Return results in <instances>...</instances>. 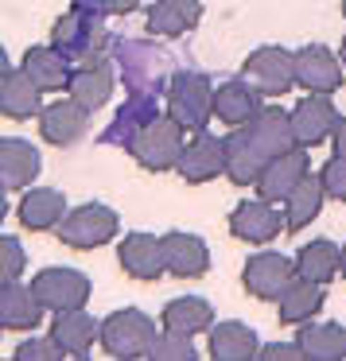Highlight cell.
Masks as SVG:
<instances>
[{
  "label": "cell",
  "instance_id": "cell-1",
  "mask_svg": "<svg viewBox=\"0 0 346 361\" xmlns=\"http://www.w3.org/2000/svg\"><path fill=\"white\" fill-rule=\"evenodd\" d=\"M164 105H167V117L179 121L187 133H203L206 121L214 117V86H210V78L198 74V71L172 74L167 94H164Z\"/></svg>",
  "mask_w": 346,
  "mask_h": 361
},
{
  "label": "cell",
  "instance_id": "cell-2",
  "mask_svg": "<svg viewBox=\"0 0 346 361\" xmlns=\"http://www.w3.org/2000/svg\"><path fill=\"white\" fill-rule=\"evenodd\" d=\"M160 330L156 322L148 319L144 311L136 307H125V311H113L109 319L102 322V350L117 361H136V357H148L152 345H156Z\"/></svg>",
  "mask_w": 346,
  "mask_h": 361
},
{
  "label": "cell",
  "instance_id": "cell-3",
  "mask_svg": "<svg viewBox=\"0 0 346 361\" xmlns=\"http://www.w3.org/2000/svg\"><path fill=\"white\" fill-rule=\"evenodd\" d=\"M183 133H187V128H183L179 121L156 117L152 125H144L141 133L129 140L125 152L144 167V171H152V175H156V171H175V164H179L183 148H187Z\"/></svg>",
  "mask_w": 346,
  "mask_h": 361
},
{
  "label": "cell",
  "instance_id": "cell-4",
  "mask_svg": "<svg viewBox=\"0 0 346 361\" xmlns=\"http://www.w3.org/2000/svg\"><path fill=\"white\" fill-rule=\"evenodd\" d=\"M117 63H121V78H125L129 94H167L172 63H167V55L156 51L152 43L125 39L117 47Z\"/></svg>",
  "mask_w": 346,
  "mask_h": 361
},
{
  "label": "cell",
  "instance_id": "cell-5",
  "mask_svg": "<svg viewBox=\"0 0 346 361\" xmlns=\"http://www.w3.org/2000/svg\"><path fill=\"white\" fill-rule=\"evenodd\" d=\"M117 233H121V218H117V210H109L105 202H86L59 221V241H63L66 249H78V252L102 249V245H109Z\"/></svg>",
  "mask_w": 346,
  "mask_h": 361
},
{
  "label": "cell",
  "instance_id": "cell-6",
  "mask_svg": "<svg viewBox=\"0 0 346 361\" xmlns=\"http://www.w3.org/2000/svg\"><path fill=\"white\" fill-rule=\"evenodd\" d=\"M51 39H55V47L63 51L66 59H74V63H102V59L109 55V32L102 27V20L86 16V12H78V8H71L59 20Z\"/></svg>",
  "mask_w": 346,
  "mask_h": 361
},
{
  "label": "cell",
  "instance_id": "cell-7",
  "mask_svg": "<svg viewBox=\"0 0 346 361\" xmlns=\"http://www.w3.org/2000/svg\"><path fill=\"white\" fill-rule=\"evenodd\" d=\"M296 276H299L296 260L280 257V252H257V257L245 260L241 283H245V291H249L253 299H261V303H276V299L296 283Z\"/></svg>",
  "mask_w": 346,
  "mask_h": 361
},
{
  "label": "cell",
  "instance_id": "cell-8",
  "mask_svg": "<svg viewBox=\"0 0 346 361\" xmlns=\"http://www.w3.org/2000/svg\"><path fill=\"white\" fill-rule=\"evenodd\" d=\"M175 171L191 187H203V183H214L218 175H226V136H210L206 128L203 133H191Z\"/></svg>",
  "mask_w": 346,
  "mask_h": 361
},
{
  "label": "cell",
  "instance_id": "cell-9",
  "mask_svg": "<svg viewBox=\"0 0 346 361\" xmlns=\"http://www.w3.org/2000/svg\"><path fill=\"white\" fill-rule=\"evenodd\" d=\"M245 82L261 90L265 97H280L296 86V55L284 47H257L241 66Z\"/></svg>",
  "mask_w": 346,
  "mask_h": 361
},
{
  "label": "cell",
  "instance_id": "cell-10",
  "mask_svg": "<svg viewBox=\"0 0 346 361\" xmlns=\"http://www.w3.org/2000/svg\"><path fill=\"white\" fill-rule=\"evenodd\" d=\"M35 295L47 311H78L90 303V276H82L78 268H43L32 280Z\"/></svg>",
  "mask_w": 346,
  "mask_h": 361
},
{
  "label": "cell",
  "instance_id": "cell-11",
  "mask_svg": "<svg viewBox=\"0 0 346 361\" xmlns=\"http://www.w3.org/2000/svg\"><path fill=\"white\" fill-rule=\"evenodd\" d=\"M229 233L249 245H268L276 233H288V218L268 198H245L229 210Z\"/></svg>",
  "mask_w": 346,
  "mask_h": 361
},
{
  "label": "cell",
  "instance_id": "cell-12",
  "mask_svg": "<svg viewBox=\"0 0 346 361\" xmlns=\"http://www.w3.org/2000/svg\"><path fill=\"white\" fill-rule=\"evenodd\" d=\"M346 63L342 55L327 51L323 43H307V47L296 51V86H304L307 94H335L342 90L346 78Z\"/></svg>",
  "mask_w": 346,
  "mask_h": 361
},
{
  "label": "cell",
  "instance_id": "cell-13",
  "mask_svg": "<svg viewBox=\"0 0 346 361\" xmlns=\"http://www.w3.org/2000/svg\"><path fill=\"white\" fill-rule=\"evenodd\" d=\"M90 133V109H82L71 94L55 97L51 105H43L40 113V136L55 148H74L82 136Z\"/></svg>",
  "mask_w": 346,
  "mask_h": 361
},
{
  "label": "cell",
  "instance_id": "cell-14",
  "mask_svg": "<svg viewBox=\"0 0 346 361\" xmlns=\"http://www.w3.org/2000/svg\"><path fill=\"white\" fill-rule=\"evenodd\" d=\"M117 260H121V272L129 280H141V283H152L167 272L164 264V237H152V233H125L121 237V249H117Z\"/></svg>",
  "mask_w": 346,
  "mask_h": 361
},
{
  "label": "cell",
  "instance_id": "cell-15",
  "mask_svg": "<svg viewBox=\"0 0 346 361\" xmlns=\"http://www.w3.org/2000/svg\"><path fill=\"white\" fill-rule=\"evenodd\" d=\"M241 128L249 133V140L261 148L265 159H276V156H284V152L299 148L292 113H284L280 105H261V113L249 121V125H241Z\"/></svg>",
  "mask_w": 346,
  "mask_h": 361
},
{
  "label": "cell",
  "instance_id": "cell-16",
  "mask_svg": "<svg viewBox=\"0 0 346 361\" xmlns=\"http://www.w3.org/2000/svg\"><path fill=\"white\" fill-rule=\"evenodd\" d=\"M338 109L330 102V94H307L304 102L292 109V125H296L299 148H319L323 140H330L338 128Z\"/></svg>",
  "mask_w": 346,
  "mask_h": 361
},
{
  "label": "cell",
  "instance_id": "cell-17",
  "mask_svg": "<svg viewBox=\"0 0 346 361\" xmlns=\"http://www.w3.org/2000/svg\"><path fill=\"white\" fill-rule=\"evenodd\" d=\"M307 152L311 148H292V152H284V156L268 159L265 171H261V179H257V195L268 198V202H284V198L311 175L307 171V167H311L307 164Z\"/></svg>",
  "mask_w": 346,
  "mask_h": 361
},
{
  "label": "cell",
  "instance_id": "cell-18",
  "mask_svg": "<svg viewBox=\"0 0 346 361\" xmlns=\"http://www.w3.org/2000/svg\"><path fill=\"white\" fill-rule=\"evenodd\" d=\"M164 264L167 276H175V280H198L210 268V249L203 237L172 229V233H164Z\"/></svg>",
  "mask_w": 346,
  "mask_h": 361
},
{
  "label": "cell",
  "instance_id": "cell-19",
  "mask_svg": "<svg viewBox=\"0 0 346 361\" xmlns=\"http://www.w3.org/2000/svg\"><path fill=\"white\" fill-rule=\"evenodd\" d=\"M261 97L265 94L245 78L222 82V86L214 90V117H218L222 125H229V128H241L261 113Z\"/></svg>",
  "mask_w": 346,
  "mask_h": 361
},
{
  "label": "cell",
  "instance_id": "cell-20",
  "mask_svg": "<svg viewBox=\"0 0 346 361\" xmlns=\"http://www.w3.org/2000/svg\"><path fill=\"white\" fill-rule=\"evenodd\" d=\"M43 311H47V307L40 303L32 283L8 280L0 288V326L4 330H28V334H32L43 322Z\"/></svg>",
  "mask_w": 346,
  "mask_h": 361
},
{
  "label": "cell",
  "instance_id": "cell-21",
  "mask_svg": "<svg viewBox=\"0 0 346 361\" xmlns=\"http://www.w3.org/2000/svg\"><path fill=\"white\" fill-rule=\"evenodd\" d=\"M203 20V0H152L148 8V35L160 39H179L195 32Z\"/></svg>",
  "mask_w": 346,
  "mask_h": 361
},
{
  "label": "cell",
  "instance_id": "cell-22",
  "mask_svg": "<svg viewBox=\"0 0 346 361\" xmlns=\"http://www.w3.org/2000/svg\"><path fill=\"white\" fill-rule=\"evenodd\" d=\"M113 86H117V78H113V66L102 59V63H78V66H74L66 94H71L74 102L82 105V109L97 113L102 105H109Z\"/></svg>",
  "mask_w": 346,
  "mask_h": 361
},
{
  "label": "cell",
  "instance_id": "cell-23",
  "mask_svg": "<svg viewBox=\"0 0 346 361\" xmlns=\"http://www.w3.org/2000/svg\"><path fill=\"white\" fill-rule=\"evenodd\" d=\"M20 71H24L28 78L43 90V94H63V90L71 86V74H74L71 71V59H66L59 47H32V51H24Z\"/></svg>",
  "mask_w": 346,
  "mask_h": 361
},
{
  "label": "cell",
  "instance_id": "cell-24",
  "mask_svg": "<svg viewBox=\"0 0 346 361\" xmlns=\"http://www.w3.org/2000/svg\"><path fill=\"white\" fill-rule=\"evenodd\" d=\"M0 109L8 121H32L43 113V90L16 66H4L0 78Z\"/></svg>",
  "mask_w": 346,
  "mask_h": 361
},
{
  "label": "cell",
  "instance_id": "cell-25",
  "mask_svg": "<svg viewBox=\"0 0 346 361\" xmlns=\"http://www.w3.org/2000/svg\"><path fill=\"white\" fill-rule=\"evenodd\" d=\"M40 152L35 144L16 140V136H4L0 140V179H4V190H28L40 175Z\"/></svg>",
  "mask_w": 346,
  "mask_h": 361
},
{
  "label": "cell",
  "instance_id": "cell-26",
  "mask_svg": "<svg viewBox=\"0 0 346 361\" xmlns=\"http://www.w3.org/2000/svg\"><path fill=\"white\" fill-rule=\"evenodd\" d=\"M51 338L66 350V357H82V353H90L94 342H102V326H97V319L86 314V307H78V311H55Z\"/></svg>",
  "mask_w": 346,
  "mask_h": 361
},
{
  "label": "cell",
  "instance_id": "cell-27",
  "mask_svg": "<svg viewBox=\"0 0 346 361\" xmlns=\"http://www.w3.org/2000/svg\"><path fill=\"white\" fill-rule=\"evenodd\" d=\"M265 164L268 159L261 156V148L249 140L245 128H237V133L226 136V179L234 183V187H257Z\"/></svg>",
  "mask_w": 346,
  "mask_h": 361
},
{
  "label": "cell",
  "instance_id": "cell-28",
  "mask_svg": "<svg viewBox=\"0 0 346 361\" xmlns=\"http://www.w3.org/2000/svg\"><path fill=\"white\" fill-rule=\"evenodd\" d=\"M206 353L214 361H249L261 353V342L245 322H214L206 338Z\"/></svg>",
  "mask_w": 346,
  "mask_h": 361
},
{
  "label": "cell",
  "instance_id": "cell-29",
  "mask_svg": "<svg viewBox=\"0 0 346 361\" xmlns=\"http://www.w3.org/2000/svg\"><path fill=\"white\" fill-rule=\"evenodd\" d=\"M63 218H66V195L63 190L40 187V190H28V195L20 198V226L32 229V233H47V229H55Z\"/></svg>",
  "mask_w": 346,
  "mask_h": 361
},
{
  "label": "cell",
  "instance_id": "cell-30",
  "mask_svg": "<svg viewBox=\"0 0 346 361\" xmlns=\"http://www.w3.org/2000/svg\"><path fill=\"white\" fill-rule=\"evenodd\" d=\"M156 105H160V94H129V102L121 105L117 121L105 128L102 140H105V144H125V148H129V140H133V136L141 133L144 125H152V121L160 117Z\"/></svg>",
  "mask_w": 346,
  "mask_h": 361
},
{
  "label": "cell",
  "instance_id": "cell-31",
  "mask_svg": "<svg viewBox=\"0 0 346 361\" xmlns=\"http://www.w3.org/2000/svg\"><path fill=\"white\" fill-rule=\"evenodd\" d=\"M323 288H327V283H315V280L296 276V283L276 299V314H280L284 326H304V322H311L315 314H319V307H323Z\"/></svg>",
  "mask_w": 346,
  "mask_h": 361
},
{
  "label": "cell",
  "instance_id": "cell-32",
  "mask_svg": "<svg viewBox=\"0 0 346 361\" xmlns=\"http://www.w3.org/2000/svg\"><path fill=\"white\" fill-rule=\"evenodd\" d=\"M160 322L164 330H175V334H203V330L214 326V307L206 303L203 295H179L160 311Z\"/></svg>",
  "mask_w": 346,
  "mask_h": 361
},
{
  "label": "cell",
  "instance_id": "cell-33",
  "mask_svg": "<svg viewBox=\"0 0 346 361\" xmlns=\"http://www.w3.org/2000/svg\"><path fill=\"white\" fill-rule=\"evenodd\" d=\"M323 198H327V187H323L319 175H307L288 198H284V218H288V233H299L307 229L323 210Z\"/></svg>",
  "mask_w": 346,
  "mask_h": 361
},
{
  "label": "cell",
  "instance_id": "cell-34",
  "mask_svg": "<svg viewBox=\"0 0 346 361\" xmlns=\"http://www.w3.org/2000/svg\"><path fill=\"white\" fill-rule=\"evenodd\" d=\"M299 345L307 361H338L346 357V330L338 322H304L299 326Z\"/></svg>",
  "mask_w": 346,
  "mask_h": 361
},
{
  "label": "cell",
  "instance_id": "cell-35",
  "mask_svg": "<svg viewBox=\"0 0 346 361\" xmlns=\"http://www.w3.org/2000/svg\"><path fill=\"white\" fill-rule=\"evenodd\" d=\"M338 257H342V249H338L335 241L315 237V241H307L304 249L296 252V268H299V276H304V280L330 283L338 276Z\"/></svg>",
  "mask_w": 346,
  "mask_h": 361
},
{
  "label": "cell",
  "instance_id": "cell-36",
  "mask_svg": "<svg viewBox=\"0 0 346 361\" xmlns=\"http://www.w3.org/2000/svg\"><path fill=\"white\" fill-rule=\"evenodd\" d=\"M148 357L156 361H195V345H191V334H175V330H164V334L156 338V345H152Z\"/></svg>",
  "mask_w": 346,
  "mask_h": 361
},
{
  "label": "cell",
  "instance_id": "cell-37",
  "mask_svg": "<svg viewBox=\"0 0 346 361\" xmlns=\"http://www.w3.org/2000/svg\"><path fill=\"white\" fill-rule=\"evenodd\" d=\"M24 264H28V257H24V245L16 241V237H4L0 241V280L8 283V280H20L24 276Z\"/></svg>",
  "mask_w": 346,
  "mask_h": 361
},
{
  "label": "cell",
  "instance_id": "cell-38",
  "mask_svg": "<svg viewBox=\"0 0 346 361\" xmlns=\"http://www.w3.org/2000/svg\"><path fill=\"white\" fill-rule=\"evenodd\" d=\"M71 8L86 12V16H129L141 8V0H71Z\"/></svg>",
  "mask_w": 346,
  "mask_h": 361
},
{
  "label": "cell",
  "instance_id": "cell-39",
  "mask_svg": "<svg viewBox=\"0 0 346 361\" xmlns=\"http://www.w3.org/2000/svg\"><path fill=\"white\" fill-rule=\"evenodd\" d=\"M59 357H66V350L55 338H28L16 350V361H59Z\"/></svg>",
  "mask_w": 346,
  "mask_h": 361
},
{
  "label": "cell",
  "instance_id": "cell-40",
  "mask_svg": "<svg viewBox=\"0 0 346 361\" xmlns=\"http://www.w3.org/2000/svg\"><path fill=\"white\" fill-rule=\"evenodd\" d=\"M319 179L327 187V198L346 202V156H330V164H323Z\"/></svg>",
  "mask_w": 346,
  "mask_h": 361
},
{
  "label": "cell",
  "instance_id": "cell-41",
  "mask_svg": "<svg viewBox=\"0 0 346 361\" xmlns=\"http://www.w3.org/2000/svg\"><path fill=\"white\" fill-rule=\"evenodd\" d=\"M257 357H265V361H307V353L299 342H268V345H261Z\"/></svg>",
  "mask_w": 346,
  "mask_h": 361
},
{
  "label": "cell",
  "instance_id": "cell-42",
  "mask_svg": "<svg viewBox=\"0 0 346 361\" xmlns=\"http://www.w3.org/2000/svg\"><path fill=\"white\" fill-rule=\"evenodd\" d=\"M330 144H335V156H346V117L338 121L335 136H330Z\"/></svg>",
  "mask_w": 346,
  "mask_h": 361
},
{
  "label": "cell",
  "instance_id": "cell-43",
  "mask_svg": "<svg viewBox=\"0 0 346 361\" xmlns=\"http://www.w3.org/2000/svg\"><path fill=\"white\" fill-rule=\"evenodd\" d=\"M338 276L346 280V245H342V257H338Z\"/></svg>",
  "mask_w": 346,
  "mask_h": 361
},
{
  "label": "cell",
  "instance_id": "cell-44",
  "mask_svg": "<svg viewBox=\"0 0 346 361\" xmlns=\"http://www.w3.org/2000/svg\"><path fill=\"white\" fill-rule=\"evenodd\" d=\"M338 55H342V63H346V39H342V43H338Z\"/></svg>",
  "mask_w": 346,
  "mask_h": 361
},
{
  "label": "cell",
  "instance_id": "cell-45",
  "mask_svg": "<svg viewBox=\"0 0 346 361\" xmlns=\"http://www.w3.org/2000/svg\"><path fill=\"white\" fill-rule=\"evenodd\" d=\"M342 16H346V0H342Z\"/></svg>",
  "mask_w": 346,
  "mask_h": 361
}]
</instances>
